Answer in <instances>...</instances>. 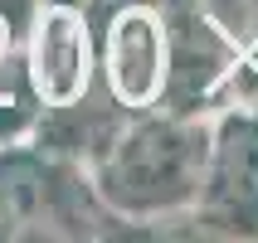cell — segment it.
Returning a JSON list of instances; mask_svg holds the SVG:
<instances>
[{
	"label": "cell",
	"instance_id": "2",
	"mask_svg": "<svg viewBox=\"0 0 258 243\" xmlns=\"http://www.w3.org/2000/svg\"><path fill=\"white\" fill-rule=\"evenodd\" d=\"M29 78L44 102H73L88 83V34L73 10H44L29 44Z\"/></svg>",
	"mask_w": 258,
	"mask_h": 243
},
{
	"label": "cell",
	"instance_id": "1",
	"mask_svg": "<svg viewBox=\"0 0 258 243\" xmlns=\"http://www.w3.org/2000/svg\"><path fill=\"white\" fill-rule=\"evenodd\" d=\"M107 78L127 102L146 107L166 83V34L151 10H122L107 34Z\"/></svg>",
	"mask_w": 258,
	"mask_h": 243
}]
</instances>
